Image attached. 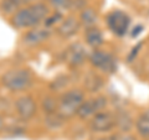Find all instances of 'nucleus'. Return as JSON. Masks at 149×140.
Here are the masks:
<instances>
[{
	"label": "nucleus",
	"mask_w": 149,
	"mask_h": 140,
	"mask_svg": "<svg viewBox=\"0 0 149 140\" xmlns=\"http://www.w3.org/2000/svg\"><path fill=\"white\" fill-rule=\"evenodd\" d=\"M49 16V8L45 4L37 3L20 9L11 17V24L17 29H29L40 25Z\"/></svg>",
	"instance_id": "nucleus-1"
},
{
	"label": "nucleus",
	"mask_w": 149,
	"mask_h": 140,
	"mask_svg": "<svg viewBox=\"0 0 149 140\" xmlns=\"http://www.w3.org/2000/svg\"><path fill=\"white\" fill-rule=\"evenodd\" d=\"M1 82L9 91L11 92H20L27 89L32 83V76L30 71L25 68H16L10 69L3 74Z\"/></svg>",
	"instance_id": "nucleus-2"
},
{
	"label": "nucleus",
	"mask_w": 149,
	"mask_h": 140,
	"mask_svg": "<svg viewBox=\"0 0 149 140\" xmlns=\"http://www.w3.org/2000/svg\"><path fill=\"white\" fill-rule=\"evenodd\" d=\"M85 100L82 91L80 89H71L66 93H63L58 100L57 112L61 114L65 119L71 118L74 114H77L78 108Z\"/></svg>",
	"instance_id": "nucleus-3"
},
{
	"label": "nucleus",
	"mask_w": 149,
	"mask_h": 140,
	"mask_svg": "<svg viewBox=\"0 0 149 140\" xmlns=\"http://www.w3.org/2000/svg\"><path fill=\"white\" fill-rule=\"evenodd\" d=\"M90 62L92 63L93 67L98 68L102 72L108 74L116 73L118 68L116 57L109 52H106V51H100V50L93 51L90 55Z\"/></svg>",
	"instance_id": "nucleus-4"
},
{
	"label": "nucleus",
	"mask_w": 149,
	"mask_h": 140,
	"mask_svg": "<svg viewBox=\"0 0 149 140\" xmlns=\"http://www.w3.org/2000/svg\"><path fill=\"white\" fill-rule=\"evenodd\" d=\"M107 26L116 36L122 37L128 32L130 17L122 10H113L107 15Z\"/></svg>",
	"instance_id": "nucleus-5"
},
{
	"label": "nucleus",
	"mask_w": 149,
	"mask_h": 140,
	"mask_svg": "<svg viewBox=\"0 0 149 140\" xmlns=\"http://www.w3.org/2000/svg\"><path fill=\"white\" fill-rule=\"evenodd\" d=\"M116 127L114 114L109 112H98L93 115L91 120V129L96 133L109 132Z\"/></svg>",
	"instance_id": "nucleus-6"
},
{
	"label": "nucleus",
	"mask_w": 149,
	"mask_h": 140,
	"mask_svg": "<svg viewBox=\"0 0 149 140\" xmlns=\"http://www.w3.org/2000/svg\"><path fill=\"white\" fill-rule=\"evenodd\" d=\"M86 57H87L86 49L83 47L80 42L71 44L65 50V61L71 67L81 66V64L85 62Z\"/></svg>",
	"instance_id": "nucleus-7"
},
{
	"label": "nucleus",
	"mask_w": 149,
	"mask_h": 140,
	"mask_svg": "<svg viewBox=\"0 0 149 140\" xmlns=\"http://www.w3.org/2000/svg\"><path fill=\"white\" fill-rule=\"evenodd\" d=\"M106 105H107V99L104 97H98V98H93V99L83 100V103L77 110V115L81 119H86L88 116L98 113Z\"/></svg>",
	"instance_id": "nucleus-8"
},
{
	"label": "nucleus",
	"mask_w": 149,
	"mask_h": 140,
	"mask_svg": "<svg viewBox=\"0 0 149 140\" xmlns=\"http://www.w3.org/2000/svg\"><path fill=\"white\" fill-rule=\"evenodd\" d=\"M15 109L17 115L22 120H29L36 114V103L30 96H22L15 102Z\"/></svg>",
	"instance_id": "nucleus-9"
},
{
	"label": "nucleus",
	"mask_w": 149,
	"mask_h": 140,
	"mask_svg": "<svg viewBox=\"0 0 149 140\" xmlns=\"http://www.w3.org/2000/svg\"><path fill=\"white\" fill-rule=\"evenodd\" d=\"M51 32L47 27H34L30 31H27L24 36V42L29 46H36L42 44L50 37Z\"/></svg>",
	"instance_id": "nucleus-10"
},
{
	"label": "nucleus",
	"mask_w": 149,
	"mask_h": 140,
	"mask_svg": "<svg viewBox=\"0 0 149 140\" xmlns=\"http://www.w3.org/2000/svg\"><path fill=\"white\" fill-rule=\"evenodd\" d=\"M81 22L77 20L74 16H68L66 19H63L62 22L57 27V34L63 37V39H68L73 35L77 34V31L80 30Z\"/></svg>",
	"instance_id": "nucleus-11"
},
{
	"label": "nucleus",
	"mask_w": 149,
	"mask_h": 140,
	"mask_svg": "<svg viewBox=\"0 0 149 140\" xmlns=\"http://www.w3.org/2000/svg\"><path fill=\"white\" fill-rule=\"evenodd\" d=\"M85 40H86L87 45H90L93 49H97L103 44V35H102V32L95 26L87 27L85 31Z\"/></svg>",
	"instance_id": "nucleus-12"
},
{
	"label": "nucleus",
	"mask_w": 149,
	"mask_h": 140,
	"mask_svg": "<svg viewBox=\"0 0 149 140\" xmlns=\"http://www.w3.org/2000/svg\"><path fill=\"white\" fill-rule=\"evenodd\" d=\"M136 127H137L138 133L141 134L143 138L149 139V109L138 116Z\"/></svg>",
	"instance_id": "nucleus-13"
},
{
	"label": "nucleus",
	"mask_w": 149,
	"mask_h": 140,
	"mask_svg": "<svg viewBox=\"0 0 149 140\" xmlns=\"http://www.w3.org/2000/svg\"><path fill=\"white\" fill-rule=\"evenodd\" d=\"M81 22L86 27H92L95 26V24L97 22V19H98V15H97V11L92 8H86L81 11Z\"/></svg>",
	"instance_id": "nucleus-14"
},
{
	"label": "nucleus",
	"mask_w": 149,
	"mask_h": 140,
	"mask_svg": "<svg viewBox=\"0 0 149 140\" xmlns=\"http://www.w3.org/2000/svg\"><path fill=\"white\" fill-rule=\"evenodd\" d=\"M21 0H1L0 1V11L5 15H14L20 10Z\"/></svg>",
	"instance_id": "nucleus-15"
},
{
	"label": "nucleus",
	"mask_w": 149,
	"mask_h": 140,
	"mask_svg": "<svg viewBox=\"0 0 149 140\" xmlns=\"http://www.w3.org/2000/svg\"><path fill=\"white\" fill-rule=\"evenodd\" d=\"M114 118H116V125L119 127L122 132H128L130 127H132V118L125 112H120L117 115H114Z\"/></svg>",
	"instance_id": "nucleus-16"
},
{
	"label": "nucleus",
	"mask_w": 149,
	"mask_h": 140,
	"mask_svg": "<svg viewBox=\"0 0 149 140\" xmlns=\"http://www.w3.org/2000/svg\"><path fill=\"white\" fill-rule=\"evenodd\" d=\"M102 86V79L95 73H88L86 77V88L90 92H96Z\"/></svg>",
	"instance_id": "nucleus-17"
},
{
	"label": "nucleus",
	"mask_w": 149,
	"mask_h": 140,
	"mask_svg": "<svg viewBox=\"0 0 149 140\" xmlns=\"http://www.w3.org/2000/svg\"><path fill=\"white\" fill-rule=\"evenodd\" d=\"M65 123V118L58 113V112H54V113H49L46 115V124L50 128H58Z\"/></svg>",
	"instance_id": "nucleus-18"
},
{
	"label": "nucleus",
	"mask_w": 149,
	"mask_h": 140,
	"mask_svg": "<svg viewBox=\"0 0 149 140\" xmlns=\"http://www.w3.org/2000/svg\"><path fill=\"white\" fill-rule=\"evenodd\" d=\"M51 5L54 8L58 9V10H62V9H68L72 5V0H50Z\"/></svg>",
	"instance_id": "nucleus-19"
},
{
	"label": "nucleus",
	"mask_w": 149,
	"mask_h": 140,
	"mask_svg": "<svg viewBox=\"0 0 149 140\" xmlns=\"http://www.w3.org/2000/svg\"><path fill=\"white\" fill-rule=\"evenodd\" d=\"M109 140H137L136 137L132 134H129L127 132H118L114 133L113 135H111V138H108Z\"/></svg>",
	"instance_id": "nucleus-20"
},
{
	"label": "nucleus",
	"mask_w": 149,
	"mask_h": 140,
	"mask_svg": "<svg viewBox=\"0 0 149 140\" xmlns=\"http://www.w3.org/2000/svg\"><path fill=\"white\" fill-rule=\"evenodd\" d=\"M44 109L46 110V113H54V112H57V109H56V102L52 99V98H46V99H44Z\"/></svg>",
	"instance_id": "nucleus-21"
},
{
	"label": "nucleus",
	"mask_w": 149,
	"mask_h": 140,
	"mask_svg": "<svg viewBox=\"0 0 149 140\" xmlns=\"http://www.w3.org/2000/svg\"><path fill=\"white\" fill-rule=\"evenodd\" d=\"M57 21H62V15H61V12L56 11L52 16H47L45 19V25H46V27H49V26L54 25L55 22H57Z\"/></svg>",
	"instance_id": "nucleus-22"
},
{
	"label": "nucleus",
	"mask_w": 149,
	"mask_h": 140,
	"mask_svg": "<svg viewBox=\"0 0 149 140\" xmlns=\"http://www.w3.org/2000/svg\"><path fill=\"white\" fill-rule=\"evenodd\" d=\"M142 45H143V42H139V44L136 46V47H133V49H132V52H130V55L128 56V62H132V61H133V58L137 56L138 50L142 47Z\"/></svg>",
	"instance_id": "nucleus-23"
},
{
	"label": "nucleus",
	"mask_w": 149,
	"mask_h": 140,
	"mask_svg": "<svg viewBox=\"0 0 149 140\" xmlns=\"http://www.w3.org/2000/svg\"><path fill=\"white\" fill-rule=\"evenodd\" d=\"M142 30H143V26L142 25H138L136 29H133V32H132V36L133 37H136V36H138L139 34L142 32Z\"/></svg>",
	"instance_id": "nucleus-24"
},
{
	"label": "nucleus",
	"mask_w": 149,
	"mask_h": 140,
	"mask_svg": "<svg viewBox=\"0 0 149 140\" xmlns=\"http://www.w3.org/2000/svg\"><path fill=\"white\" fill-rule=\"evenodd\" d=\"M3 124H4V120H3V116L0 115V129L3 128Z\"/></svg>",
	"instance_id": "nucleus-25"
},
{
	"label": "nucleus",
	"mask_w": 149,
	"mask_h": 140,
	"mask_svg": "<svg viewBox=\"0 0 149 140\" xmlns=\"http://www.w3.org/2000/svg\"><path fill=\"white\" fill-rule=\"evenodd\" d=\"M92 140H109V139H107V138H98V139H92Z\"/></svg>",
	"instance_id": "nucleus-26"
},
{
	"label": "nucleus",
	"mask_w": 149,
	"mask_h": 140,
	"mask_svg": "<svg viewBox=\"0 0 149 140\" xmlns=\"http://www.w3.org/2000/svg\"><path fill=\"white\" fill-rule=\"evenodd\" d=\"M32 1V0H21V3H30Z\"/></svg>",
	"instance_id": "nucleus-27"
}]
</instances>
